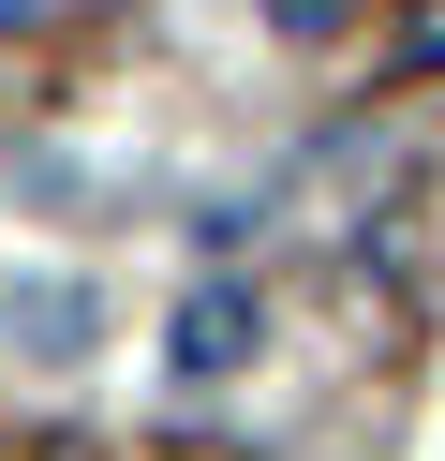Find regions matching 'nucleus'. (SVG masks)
Masks as SVG:
<instances>
[{"label": "nucleus", "instance_id": "f257e3e1", "mask_svg": "<svg viewBox=\"0 0 445 461\" xmlns=\"http://www.w3.org/2000/svg\"><path fill=\"white\" fill-rule=\"evenodd\" d=\"M253 357V298H237V283H208L193 312H178V372H237Z\"/></svg>", "mask_w": 445, "mask_h": 461}, {"label": "nucleus", "instance_id": "7ed1b4c3", "mask_svg": "<svg viewBox=\"0 0 445 461\" xmlns=\"http://www.w3.org/2000/svg\"><path fill=\"white\" fill-rule=\"evenodd\" d=\"M0 31H30V0H0Z\"/></svg>", "mask_w": 445, "mask_h": 461}, {"label": "nucleus", "instance_id": "f03ea898", "mask_svg": "<svg viewBox=\"0 0 445 461\" xmlns=\"http://www.w3.org/2000/svg\"><path fill=\"white\" fill-rule=\"evenodd\" d=\"M267 15H282V31H326V15H342V0H267Z\"/></svg>", "mask_w": 445, "mask_h": 461}]
</instances>
